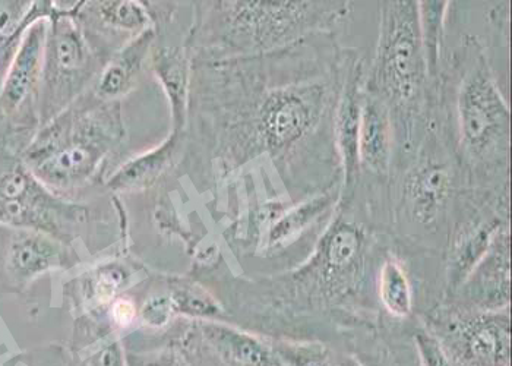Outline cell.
<instances>
[{
  "label": "cell",
  "mask_w": 512,
  "mask_h": 366,
  "mask_svg": "<svg viewBox=\"0 0 512 366\" xmlns=\"http://www.w3.org/2000/svg\"><path fill=\"white\" fill-rule=\"evenodd\" d=\"M338 34L308 37L293 46L245 59L248 81L227 109L220 157L239 167L271 157L284 181L305 198L341 185L334 116L347 52Z\"/></svg>",
  "instance_id": "obj_1"
},
{
  "label": "cell",
  "mask_w": 512,
  "mask_h": 366,
  "mask_svg": "<svg viewBox=\"0 0 512 366\" xmlns=\"http://www.w3.org/2000/svg\"><path fill=\"white\" fill-rule=\"evenodd\" d=\"M434 107L474 197L504 208L510 195V106L479 37H461L442 62Z\"/></svg>",
  "instance_id": "obj_2"
},
{
  "label": "cell",
  "mask_w": 512,
  "mask_h": 366,
  "mask_svg": "<svg viewBox=\"0 0 512 366\" xmlns=\"http://www.w3.org/2000/svg\"><path fill=\"white\" fill-rule=\"evenodd\" d=\"M189 47L226 59L286 49L316 34L335 33L352 20L355 2H199Z\"/></svg>",
  "instance_id": "obj_3"
},
{
  "label": "cell",
  "mask_w": 512,
  "mask_h": 366,
  "mask_svg": "<svg viewBox=\"0 0 512 366\" xmlns=\"http://www.w3.org/2000/svg\"><path fill=\"white\" fill-rule=\"evenodd\" d=\"M379 34L366 68L365 93L384 104L394 129V160L403 162L422 140L435 87L429 80L416 0L378 2Z\"/></svg>",
  "instance_id": "obj_4"
},
{
  "label": "cell",
  "mask_w": 512,
  "mask_h": 366,
  "mask_svg": "<svg viewBox=\"0 0 512 366\" xmlns=\"http://www.w3.org/2000/svg\"><path fill=\"white\" fill-rule=\"evenodd\" d=\"M123 138L120 104L94 97L40 126L22 148L21 160L53 194L62 195L85 185Z\"/></svg>",
  "instance_id": "obj_5"
},
{
  "label": "cell",
  "mask_w": 512,
  "mask_h": 366,
  "mask_svg": "<svg viewBox=\"0 0 512 366\" xmlns=\"http://www.w3.org/2000/svg\"><path fill=\"white\" fill-rule=\"evenodd\" d=\"M77 12H60L55 6V14L49 18L41 75L40 126L58 118L99 77L100 55L88 43L75 18Z\"/></svg>",
  "instance_id": "obj_6"
},
{
  "label": "cell",
  "mask_w": 512,
  "mask_h": 366,
  "mask_svg": "<svg viewBox=\"0 0 512 366\" xmlns=\"http://www.w3.org/2000/svg\"><path fill=\"white\" fill-rule=\"evenodd\" d=\"M85 214L84 207L37 181L20 156L0 148V224L60 239L84 222Z\"/></svg>",
  "instance_id": "obj_7"
},
{
  "label": "cell",
  "mask_w": 512,
  "mask_h": 366,
  "mask_svg": "<svg viewBox=\"0 0 512 366\" xmlns=\"http://www.w3.org/2000/svg\"><path fill=\"white\" fill-rule=\"evenodd\" d=\"M49 20L33 22L12 49L0 81V116L15 134L33 138L40 128V90Z\"/></svg>",
  "instance_id": "obj_8"
},
{
  "label": "cell",
  "mask_w": 512,
  "mask_h": 366,
  "mask_svg": "<svg viewBox=\"0 0 512 366\" xmlns=\"http://www.w3.org/2000/svg\"><path fill=\"white\" fill-rule=\"evenodd\" d=\"M445 343L464 366H510L511 323L508 309H445L435 317Z\"/></svg>",
  "instance_id": "obj_9"
},
{
  "label": "cell",
  "mask_w": 512,
  "mask_h": 366,
  "mask_svg": "<svg viewBox=\"0 0 512 366\" xmlns=\"http://www.w3.org/2000/svg\"><path fill=\"white\" fill-rule=\"evenodd\" d=\"M366 68L368 65L362 53L349 49L334 116L335 145L341 162L340 198L352 197L360 179L359 129Z\"/></svg>",
  "instance_id": "obj_10"
},
{
  "label": "cell",
  "mask_w": 512,
  "mask_h": 366,
  "mask_svg": "<svg viewBox=\"0 0 512 366\" xmlns=\"http://www.w3.org/2000/svg\"><path fill=\"white\" fill-rule=\"evenodd\" d=\"M461 308L502 311L510 302V233L507 227L493 239L485 257L474 267L457 292Z\"/></svg>",
  "instance_id": "obj_11"
},
{
  "label": "cell",
  "mask_w": 512,
  "mask_h": 366,
  "mask_svg": "<svg viewBox=\"0 0 512 366\" xmlns=\"http://www.w3.org/2000/svg\"><path fill=\"white\" fill-rule=\"evenodd\" d=\"M75 18L94 50L101 37V49L115 47V39L123 47L151 28L150 12L139 2H84Z\"/></svg>",
  "instance_id": "obj_12"
},
{
  "label": "cell",
  "mask_w": 512,
  "mask_h": 366,
  "mask_svg": "<svg viewBox=\"0 0 512 366\" xmlns=\"http://www.w3.org/2000/svg\"><path fill=\"white\" fill-rule=\"evenodd\" d=\"M394 150V129L387 107L365 93L359 129L360 179H368L372 185H387Z\"/></svg>",
  "instance_id": "obj_13"
},
{
  "label": "cell",
  "mask_w": 512,
  "mask_h": 366,
  "mask_svg": "<svg viewBox=\"0 0 512 366\" xmlns=\"http://www.w3.org/2000/svg\"><path fill=\"white\" fill-rule=\"evenodd\" d=\"M68 261L66 246L46 233L18 230L6 249L5 268L12 282L27 285L47 271Z\"/></svg>",
  "instance_id": "obj_14"
},
{
  "label": "cell",
  "mask_w": 512,
  "mask_h": 366,
  "mask_svg": "<svg viewBox=\"0 0 512 366\" xmlns=\"http://www.w3.org/2000/svg\"><path fill=\"white\" fill-rule=\"evenodd\" d=\"M156 40L154 27L148 28L134 40L118 50L112 61L101 69L94 84V96L103 103H118L129 91L134 90L141 77L142 68Z\"/></svg>",
  "instance_id": "obj_15"
},
{
  "label": "cell",
  "mask_w": 512,
  "mask_h": 366,
  "mask_svg": "<svg viewBox=\"0 0 512 366\" xmlns=\"http://www.w3.org/2000/svg\"><path fill=\"white\" fill-rule=\"evenodd\" d=\"M202 336L208 345L233 366H286L265 343L245 331L216 323L201 321Z\"/></svg>",
  "instance_id": "obj_16"
},
{
  "label": "cell",
  "mask_w": 512,
  "mask_h": 366,
  "mask_svg": "<svg viewBox=\"0 0 512 366\" xmlns=\"http://www.w3.org/2000/svg\"><path fill=\"white\" fill-rule=\"evenodd\" d=\"M153 68L170 100L173 131L183 132L188 121L191 78L188 47H158L153 53Z\"/></svg>",
  "instance_id": "obj_17"
},
{
  "label": "cell",
  "mask_w": 512,
  "mask_h": 366,
  "mask_svg": "<svg viewBox=\"0 0 512 366\" xmlns=\"http://www.w3.org/2000/svg\"><path fill=\"white\" fill-rule=\"evenodd\" d=\"M182 132H175L160 147L131 160L109 179V186L116 191H134L156 182L178 154Z\"/></svg>",
  "instance_id": "obj_18"
},
{
  "label": "cell",
  "mask_w": 512,
  "mask_h": 366,
  "mask_svg": "<svg viewBox=\"0 0 512 366\" xmlns=\"http://www.w3.org/2000/svg\"><path fill=\"white\" fill-rule=\"evenodd\" d=\"M340 194L341 185L334 186L281 211L276 222L271 226L268 244L280 246L292 242L312 223L330 213L335 205H338Z\"/></svg>",
  "instance_id": "obj_19"
},
{
  "label": "cell",
  "mask_w": 512,
  "mask_h": 366,
  "mask_svg": "<svg viewBox=\"0 0 512 366\" xmlns=\"http://www.w3.org/2000/svg\"><path fill=\"white\" fill-rule=\"evenodd\" d=\"M453 2H434L423 0L417 2L419 9V28L422 37L423 53H425L426 69L429 80L436 88L441 78L442 62H444L445 27H447L448 11Z\"/></svg>",
  "instance_id": "obj_20"
},
{
  "label": "cell",
  "mask_w": 512,
  "mask_h": 366,
  "mask_svg": "<svg viewBox=\"0 0 512 366\" xmlns=\"http://www.w3.org/2000/svg\"><path fill=\"white\" fill-rule=\"evenodd\" d=\"M378 296L388 314L407 318L413 311V287L397 258H388L378 274Z\"/></svg>",
  "instance_id": "obj_21"
},
{
  "label": "cell",
  "mask_w": 512,
  "mask_h": 366,
  "mask_svg": "<svg viewBox=\"0 0 512 366\" xmlns=\"http://www.w3.org/2000/svg\"><path fill=\"white\" fill-rule=\"evenodd\" d=\"M55 14L53 2H0V53L15 43L33 22L49 20Z\"/></svg>",
  "instance_id": "obj_22"
},
{
  "label": "cell",
  "mask_w": 512,
  "mask_h": 366,
  "mask_svg": "<svg viewBox=\"0 0 512 366\" xmlns=\"http://www.w3.org/2000/svg\"><path fill=\"white\" fill-rule=\"evenodd\" d=\"M176 312L198 318L202 321H213L223 314V308L216 299L197 285H180L172 293Z\"/></svg>",
  "instance_id": "obj_23"
},
{
  "label": "cell",
  "mask_w": 512,
  "mask_h": 366,
  "mask_svg": "<svg viewBox=\"0 0 512 366\" xmlns=\"http://www.w3.org/2000/svg\"><path fill=\"white\" fill-rule=\"evenodd\" d=\"M128 282V274L116 265L101 268L93 282V295L99 304L113 301Z\"/></svg>",
  "instance_id": "obj_24"
},
{
  "label": "cell",
  "mask_w": 512,
  "mask_h": 366,
  "mask_svg": "<svg viewBox=\"0 0 512 366\" xmlns=\"http://www.w3.org/2000/svg\"><path fill=\"white\" fill-rule=\"evenodd\" d=\"M175 314L176 308L172 295L151 296L141 309L142 320L153 327L164 326Z\"/></svg>",
  "instance_id": "obj_25"
},
{
  "label": "cell",
  "mask_w": 512,
  "mask_h": 366,
  "mask_svg": "<svg viewBox=\"0 0 512 366\" xmlns=\"http://www.w3.org/2000/svg\"><path fill=\"white\" fill-rule=\"evenodd\" d=\"M416 345L419 347L423 366H453L447 356V350H444L438 339L429 331H417Z\"/></svg>",
  "instance_id": "obj_26"
},
{
  "label": "cell",
  "mask_w": 512,
  "mask_h": 366,
  "mask_svg": "<svg viewBox=\"0 0 512 366\" xmlns=\"http://www.w3.org/2000/svg\"><path fill=\"white\" fill-rule=\"evenodd\" d=\"M286 358L289 364L292 366H337L325 358V356L319 355L314 350L309 349H289L286 350Z\"/></svg>",
  "instance_id": "obj_27"
},
{
  "label": "cell",
  "mask_w": 512,
  "mask_h": 366,
  "mask_svg": "<svg viewBox=\"0 0 512 366\" xmlns=\"http://www.w3.org/2000/svg\"><path fill=\"white\" fill-rule=\"evenodd\" d=\"M128 366H188L185 359L176 352H164L160 355L148 356V358H128Z\"/></svg>",
  "instance_id": "obj_28"
},
{
  "label": "cell",
  "mask_w": 512,
  "mask_h": 366,
  "mask_svg": "<svg viewBox=\"0 0 512 366\" xmlns=\"http://www.w3.org/2000/svg\"><path fill=\"white\" fill-rule=\"evenodd\" d=\"M93 366H126L125 358H123L122 349L118 342L107 343L101 347L99 352L91 358Z\"/></svg>",
  "instance_id": "obj_29"
},
{
  "label": "cell",
  "mask_w": 512,
  "mask_h": 366,
  "mask_svg": "<svg viewBox=\"0 0 512 366\" xmlns=\"http://www.w3.org/2000/svg\"><path fill=\"white\" fill-rule=\"evenodd\" d=\"M112 317L113 321L122 327L134 323L135 317H137V308H135L134 302L129 299H118L113 304Z\"/></svg>",
  "instance_id": "obj_30"
},
{
  "label": "cell",
  "mask_w": 512,
  "mask_h": 366,
  "mask_svg": "<svg viewBox=\"0 0 512 366\" xmlns=\"http://www.w3.org/2000/svg\"><path fill=\"white\" fill-rule=\"evenodd\" d=\"M8 49H9V47H8ZM3 53H5V52H3ZM3 53H0V56H2V55H3Z\"/></svg>",
  "instance_id": "obj_31"
}]
</instances>
